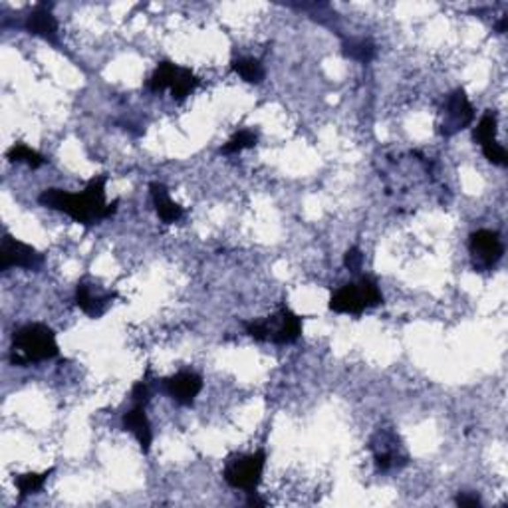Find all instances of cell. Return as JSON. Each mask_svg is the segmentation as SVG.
<instances>
[{
  "label": "cell",
  "instance_id": "obj_23",
  "mask_svg": "<svg viewBox=\"0 0 508 508\" xmlns=\"http://www.w3.org/2000/svg\"><path fill=\"white\" fill-rule=\"evenodd\" d=\"M151 399V382L148 380V375L143 377V380L135 382L132 387V401L133 403H143V406H148Z\"/></svg>",
  "mask_w": 508,
  "mask_h": 508
},
{
  "label": "cell",
  "instance_id": "obj_2",
  "mask_svg": "<svg viewBox=\"0 0 508 508\" xmlns=\"http://www.w3.org/2000/svg\"><path fill=\"white\" fill-rule=\"evenodd\" d=\"M60 356V345L56 340L52 328L46 324H27L20 326L12 334L11 344V364L19 368H28L40 361H48Z\"/></svg>",
  "mask_w": 508,
  "mask_h": 508
},
{
  "label": "cell",
  "instance_id": "obj_3",
  "mask_svg": "<svg viewBox=\"0 0 508 508\" xmlns=\"http://www.w3.org/2000/svg\"><path fill=\"white\" fill-rule=\"evenodd\" d=\"M304 330V320L298 314L288 308V306H280V310L270 318L256 320V322H245V332L256 342H272L278 345L294 344L300 340Z\"/></svg>",
  "mask_w": 508,
  "mask_h": 508
},
{
  "label": "cell",
  "instance_id": "obj_9",
  "mask_svg": "<svg viewBox=\"0 0 508 508\" xmlns=\"http://www.w3.org/2000/svg\"><path fill=\"white\" fill-rule=\"evenodd\" d=\"M44 264V256L34 246H30L12 235H4L3 246H0V270L6 272L11 269L24 270H40Z\"/></svg>",
  "mask_w": 508,
  "mask_h": 508
},
{
  "label": "cell",
  "instance_id": "obj_11",
  "mask_svg": "<svg viewBox=\"0 0 508 508\" xmlns=\"http://www.w3.org/2000/svg\"><path fill=\"white\" fill-rule=\"evenodd\" d=\"M116 298L118 292H114V290H102L86 278L80 280L76 286V306L94 320L102 318Z\"/></svg>",
  "mask_w": 508,
  "mask_h": 508
},
{
  "label": "cell",
  "instance_id": "obj_7",
  "mask_svg": "<svg viewBox=\"0 0 508 508\" xmlns=\"http://www.w3.org/2000/svg\"><path fill=\"white\" fill-rule=\"evenodd\" d=\"M369 449L374 453V461L377 471H391V469H401L409 463V455L403 443L399 439V435L385 429V427H380L374 435L372 441H369Z\"/></svg>",
  "mask_w": 508,
  "mask_h": 508
},
{
  "label": "cell",
  "instance_id": "obj_13",
  "mask_svg": "<svg viewBox=\"0 0 508 508\" xmlns=\"http://www.w3.org/2000/svg\"><path fill=\"white\" fill-rule=\"evenodd\" d=\"M24 28H27L28 34L38 36L50 42L54 46L60 44V28L58 20L50 11V4L40 3L27 14V20H24Z\"/></svg>",
  "mask_w": 508,
  "mask_h": 508
},
{
  "label": "cell",
  "instance_id": "obj_1",
  "mask_svg": "<svg viewBox=\"0 0 508 508\" xmlns=\"http://www.w3.org/2000/svg\"><path fill=\"white\" fill-rule=\"evenodd\" d=\"M106 185L108 175L102 173L92 177L82 193H70L54 187L44 189L38 195V203L46 209H52V211L68 215L72 221L84 224V227H92V224L106 221L118 213L119 201L116 199L108 203Z\"/></svg>",
  "mask_w": 508,
  "mask_h": 508
},
{
  "label": "cell",
  "instance_id": "obj_18",
  "mask_svg": "<svg viewBox=\"0 0 508 508\" xmlns=\"http://www.w3.org/2000/svg\"><path fill=\"white\" fill-rule=\"evenodd\" d=\"M52 473L54 469H48L44 473H27V474H19V477H14V485L20 493V501L22 498L38 493V490L46 485V481Z\"/></svg>",
  "mask_w": 508,
  "mask_h": 508
},
{
  "label": "cell",
  "instance_id": "obj_25",
  "mask_svg": "<svg viewBox=\"0 0 508 508\" xmlns=\"http://www.w3.org/2000/svg\"><path fill=\"white\" fill-rule=\"evenodd\" d=\"M457 504L463 506V508H479L481 498L477 495H471V493H461V495H457Z\"/></svg>",
  "mask_w": 508,
  "mask_h": 508
},
{
  "label": "cell",
  "instance_id": "obj_27",
  "mask_svg": "<svg viewBox=\"0 0 508 508\" xmlns=\"http://www.w3.org/2000/svg\"><path fill=\"white\" fill-rule=\"evenodd\" d=\"M506 27H508V19H506V16H503V20L497 24V32H498V34H504Z\"/></svg>",
  "mask_w": 508,
  "mask_h": 508
},
{
  "label": "cell",
  "instance_id": "obj_17",
  "mask_svg": "<svg viewBox=\"0 0 508 508\" xmlns=\"http://www.w3.org/2000/svg\"><path fill=\"white\" fill-rule=\"evenodd\" d=\"M231 68H232V72H235V74H239L240 78H243L246 84H262L264 78H266L262 62L258 60V58L232 60Z\"/></svg>",
  "mask_w": 508,
  "mask_h": 508
},
{
  "label": "cell",
  "instance_id": "obj_4",
  "mask_svg": "<svg viewBox=\"0 0 508 508\" xmlns=\"http://www.w3.org/2000/svg\"><path fill=\"white\" fill-rule=\"evenodd\" d=\"M383 302V294L375 278L361 277L356 282H348L330 296V310L336 314H353L360 316L368 308H375Z\"/></svg>",
  "mask_w": 508,
  "mask_h": 508
},
{
  "label": "cell",
  "instance_id": "obj_24",
  "mask_svg": "<svg viewBox=\"0 0 508 508\" xmlns=\"http://www.w3.org/2000/svg\"><path fill=\"white\" fill-rule=\"evenodd\" d=\"M344 266L353 274L361 270V266H364V254H361L360 246L348 248V253L344 254Z\"/></svg>",
  "mask_w": 508,
  "mask_h": 508
},
{
  "label": "cell",
  "instance_id": "obj_26",
  "mask_svg": "<svg viewBox=\"0 0 508 508\" xmlns=\"http://www.w3.org/2000/svg\"><path fill=\"white\" fill-rule=\"evenodd\" d=\"M246 504H248V506H266V501H262V498L258 497L256 490H253V493H248Z\"/></svg>",
  "mask_w": 508,
  "mask_h": 508
},
{
  "label": "cell",
  "instance_id": "obj_10",
  "mask_svg": "<svg viewBox=\"0 0 508 508\" xmlns=\"http://www.w3.org/2000/svg\"><path fill=\"white\" fill-rule=\"evenodd\" d=\"M473 122H474V108L469 100V95H466L463 87H457L447 100L445 119H443L441 124V133L445 137H453L455 133L463 132V129L471 127Z\"/></svg>",
  "mask_w": 508,
  "mask_h": 508
},
{
  "label": "cell",
  "instance_id": "obj_12",
  "mask_svg": "<svg viewBox=\"0 0 508 508\" xmlns=\"http://www.w3.org/2000/svg\"><path fill=\"white\" fill-rule=\"evenodd\" d=\"M163 387L179 406H193L199 393L203 391V377L193 369H181V372L163 380Z\"/></svg>",
  "mask_w": 508,
  "mask_h": 508
},
{
  "label": "cell",
  "instance_id": "obj_19",
  "mask_svg": "<svg viewBox=\"0 0 508 508\" xmlns=\"http://www.w3.org/2000/svg\"><path fill=\"white\" fill-rule=\"evenodd\" d=\"M6 157L12 161V163H27L32 169H38L46 163V159L42 153H38L36 149L28 148V145L24 143H14L11 149H8Z\"/></svg>",
  "mask_w": 508,
  "mask_h": 508
},
{
  "label": "cell",
  "instance_id": "obj_15",
  "mask_svg": "<svg viewBox=\"0 0 508 508\" xmlns=\"http://www.w3.org/2000/svg\"><path fill=\"white\" fill-rule=\"evenodd\" d=\"M149 193H151V201L153 207H155V213L161 221L165 224H175L183 221L185 211L181 205H177L175 201L169 197V191L163 183H151L149 185Z\"/></svg>",
  "mask_w": 508,
  "mask_h": 508
},
{
  "label": "cell",
  "instance_id": "obj_8",
  "mask_svg": "<svg viewBox=\"0 0 508 508\" xmlns=\"http://www.w3.org/2000/svg\"><path fill=\"white\" fill-rule=\"evenodd\" d=\"M469 251L473 258V266L479 272L495 269L504 254V246L501 235L497 231L479 229L469 237Z\"/></svg>",
  "mask_w": 508,
  "mask_h": 508
},
{
  "label": "cell",
  "instance_id": "obj_14",
  "mask_svg": "<svg viewBox=\"0 0 508 508\" xmlns=\"http://www.w3.org/2000/svg\"><path fill=\"white\" fill-rule=\"evenodd\" d=\"M143 403H133L132 409H127L122 417V427L125 431H129L135 437V441L140 443V449L143 451V455H148L151 451L153 443V431L151 423L148 417V411H145Z\"/></svg>",
  "mask_w": 508,
  "mask_h": 508
},
{
  "label": "cell",
  "instance_id": "obj_16",
  "mask_svg": "<svg viewBox=\"0 0 508 508\" xmlns=\"http://www.w3.org/2000/svg\"><path fill=\"white\" fill-rule=\"evenodd\" d=\"M342 52L345 58L360 64H369L377 54V48L369 38H345L342 42Z\"/></svg>",
  "mask_w": 508,
  "mask_h": 508
},
{
  "label": "cell",
  "instance_id": "obj_22",
  "mask_svg": "<svg viewBox=\"0 0 508 508\" xmlns=\"http://www.w3.org/2000/svg\"><path fill=\"white\" fill-rule=\"evenodd\" d=\"M481 149H482V155H485L493 165H498V167L508 165V153L498 141H489L485 145H481Z\"/></svg>",
  "mask_w": 508,
  "mask_h": 508
},
{
  "label": "cell",
  "instance_id": "obj_5",
  "mask_svg": "<svg viewBox=\"0 0 508 508\" xmlns=\"http://www.w3.org/2000/svg\"><path fill=\"white\" fill-rule=\"evenodd\" d=\"M201 80L193 74V70L179 66L171 60H163L157 64V68L153 70V74L148 80V90L153 94L169 92L171 98L177 102H183L185 98L197 90Z\"/></svg>",
  "mask_w": 508,
  "mask_h": 508
},
{
  "label": "cell",
  "instance_id": "obj_21",
  "mask_svg": "<svg viewBox=\"0 0 508 508\" xmlns=\"http://www.w3.org/2000/svg\"><path fill=\"white\" fill-rule=\"evenodd\" d=\"M258 143V133L253 132V129H240L231 140L223 145L221 153L224 155H235V153H240L245 149H251Z\"/></svg>",
  "mask_w": 508,
  "mask_h": 508
},
{
  "label": "cell",
  "instance_id": "obj_6",
  "mask_svg": "<svg viewBox=\"0 0 508 508\" xmlns=\"http://www.w3.org/2000/svg\"><path fill=\"white\" fill-rule=\"evenodd\" d=\"M264 466L266 453L262 449H258L248 455L229 457L227 463H224L223 477L229 487L245 490V493H253V490H256L258 485H261Z\"/></svg>",
  "mask_w": 508,
  "mask_h": 508
},
{
  "label": "cell",
  "instance_id": "obj_20",
  "mask_svg": "<svg viewBox=\"0 0 508 508\" xmlns=\"http://www.w3.org/2000/svg\"><path fill=\"white\" fill-rule=\"evenodd\" d=\"M497 132H498V118L493 110H487L485 116L479 119L477 127L473 132L474 143L485 145L489 141H497Z\"/></svg>",
  "mask_w": 508,
  "mask_h": 508
}]
</instances>
